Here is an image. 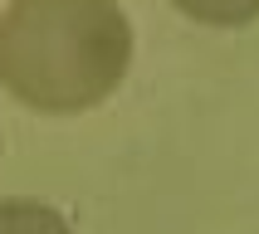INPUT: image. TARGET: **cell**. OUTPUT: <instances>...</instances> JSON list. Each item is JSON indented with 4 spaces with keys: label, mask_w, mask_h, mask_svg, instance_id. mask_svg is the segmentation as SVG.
Wrapping results in <instances>:
<instances>
[{
    "label": "cell",
    "mask_w": 259,
    "mask_h": 234,
    "mask_svg": "<svg viewBox=\"0 0 259 234\" xmlns=\"http://www.w3.org/2000/svg\"><path fill=\"white\" fill-rule=\"evenodd\" d=\"M137 34L117 0H5L0 88L39 117H83L127 83Z\"/></svg>",
    "instance_id": "obj_1"
},
{
    "label": "cell",
    "mask_w": 259,
    "mask_h": 234,
    "mask_svg": "<svg viewBox=\"0 0 259 234\" xmlns=\"http://www.w3.org/2000/svg\"><path fill=\"white\" fill-rule=\"evenodd\" d=\"M0 234H73V224L54 205L29 200V195H10V200H0Z\"/></svg>",
    "instance_id": "obj_2"
},
{
    "label": "cell",
    "mask_w": 259,
    "mask_h": 234,
    "mask_svg": "<svg viewBox=\"0 0 259 234\" xmlns=\"http://www.w3.org/2000/svg\"><path fill=\"white\" fill-rule=\"evenodd\" d=\"M171 10L210 29H240L259 20V0H171Z\"/></svg>",
    "instance_id": "obj_3"
},
{
    "label": "cell",
    "mask_w": 259,
    "mask_h": 234,
    "mask_svg": "<svg viewBox=\"0 0 259 234\" xmlns=\"http://www.w3.org/2000/svg\"><path fill=\"white\" fill-rule=\"evenodd\" d=\"M0 156H5V137H0Z\"/></svg>",
    "instance_id": "obj_4"
}]
</instances>
